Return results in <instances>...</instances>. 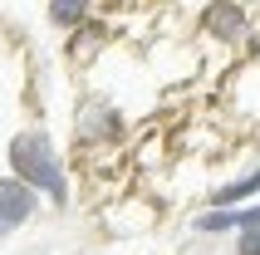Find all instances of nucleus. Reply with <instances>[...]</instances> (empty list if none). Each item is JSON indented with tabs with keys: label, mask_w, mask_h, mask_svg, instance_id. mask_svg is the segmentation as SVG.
<instances>
[{
	"label": "nucleus",
	"mask_w": 260,
	"mask_h": 255,
	"mask_svg": "<svg viewBox=\"0 0 260 255\" xmlns=\"http://www.w3.org/2000/svg\"><path fill=\"white\" fill-rule=\"evenodd\" d=\"M5 167L15 172V177H25L35 192H40L54 211H69L74 201V182H69V167H64V157H59L54 138L44 133V128H20L10 138V147H5Z\"/></svg>",
	"instance_id": "nucleus-1"
},
{
	"label": "nucleus",
	"mask_w": 260,
	"mask_h": 255,
	"mask_svg": "<svg viewBox=\"0 0 260 255\" xmlns=\"http://www.w3.org/2000/svg\"><path fill=\"white\" fill-rule=\"evenodd\" d=\"M69 133H74V147L79 152H108V147H118V142L128 138V113L108 93H84V99L74 103Z\"/></svg>",
	"instance_id": "nucleus-2"
},
{
	"label": "nucleus",
	"mask_w": 260,
	"mask_h": 255,
	"mask_svg": "<svg viewBox=\"0 0 260 255\" xmlns=\"http://www.w3.org/2000/svg\"><path fill=\"white\" fill-rule=\"evenodd\" d=\"M250 29H255V10L246 0H206L197 10V35L206 44H216L226 54H241L250 44Z\"/></svg>",
	"instance_id": "nucleus-3"
},
{
	"label": "nucleus",
	"mask_w": 260,
	"mask_h": 255,
	"mask_svg": "<svg viewBox=\"0 0 260 255\" xmlns=\"http://www.w3.org/2000/svg\"><path fill=\"white\" fill-rule=\"evenodd\" d=\"M44 206H49V201H44L25 177L5 172V177H0V241H10L15 231H25L29 221H40Z\"/></svg>",
	"instance_id": "nucleus-4"
},
{
	"label": "nucleus",
	"mask_w": 260,
	"mask_h": 255,
	"mask_svg": "<svg viewBox=\"0 0 260 255\" xmlns=\"http://www.w3.org/2000/svg\"><path fill=\"white\" fill-rule=\"evenodd\" d=\"M260 226V197L241 201V206H206V211L191 216V231L197 236H236V231Z\"/></svg>",
	"instance_id": "nucleus-5"
},
{
	"label": "nucleus",
	"mask_w": 260,
	"mask_h": 255,
	"mask_svg": "<svg viewBox=\"0 0 260 255\" xmlns=\"http://www.w3.org/2000/svg\"><path fill=\"white\" fill-rule=\"evenodd\" d=\"M231 108L250 123H260V59L246 54V64L231 74Z\"/></svg>",
	"instance_id": "nucleus-6"
},
{
	"label": "nucleus",
	"mask_w": 260,
	"mask_h": 255,
	"mask_svg": "<svg viewBox=\"0 0 260 255\" xmlns=\"http://www.w3.org/2000/svg\"><path fill=\"white\" fill-rule=\"evenodd\" d=\"M108 49V29L99 20H84L79 29H69V44H64V54H69L74 69H88V64H99V54Z\"/></svg>",
	"instance_id": "nucleus-7"
},
{
	"label": "nucleus",
	"mask_w": 260,
	"mask_h": 255,
	"mask_svg": "<svg viewBox=\"0 0 260 255\" xmlns=\"http://www.w3.org/2000/svg\"><path fill=\"white\" fill-rule=\"evenodd\" d=\"M260 197V162L246 167L241 177H226L221 186L206 192V206H241V201H255Z\"/></svg>",
	"instance_id": "nucleus-8"
},
{
	"label": "nucleus",
	"mask_w": 260,
	"mask_h": 255,
	"mask_svg": "<svg viewBox=\"0 0 260 255\" xmlns=\"http://www.w3.org/2000/svg\"><path fill=\"white\" fill-rule=\"evenodd\" d=\"M93 5H99V0H44V20H49L59 35H69V29H79L84 20H93Z\"/></svg>",
	"instance_id": "nucleus-9"
},
{
	"label": "nucleus",
	"mask_w": 260,
	"mask_h": 255,
	"mask_svg": "<svg viewBox=\"0 0 260 255\" xmlns=\"http://www.w3.org/2000/svg\"><path fill=\"white\" fill-rule=\"evenodd\" d=\"M157 221L147 201H123V206H108V226L113 231H147Z\"/></svg>",
	"instance_id": "nucleus-10"
},
{
	"label": "nucleus",
	"mask_w": 260,
	"mask_h": 255,
	"mask_svg": "<svg viewBox=\"0 0 260 255\" xmlns=\"http://www.w3.org/2000/svg\"><path fill=\"white\" fill-rule=\"evenodd\" d=\"M231 255H260V226L236 231V250H231Z\"/></svg>",
	"instance_id": "nucleus-11"
},
{
	"label": "nucleus",
	"mask_w": 260,
	"mask_h": 255,
	"mask_svg": "<svg viewBox=\"0 0 260 255\" xmlns=\"http://www.w3.org/2000/svg\"><path fill=\"white\" fill-rule=\"evenodd\" d=\"M246 54L260 59V10H255V29H250V44H246Z\"/></svg>",
	"instance_id": "nucleus-12"
}]
</instances>
